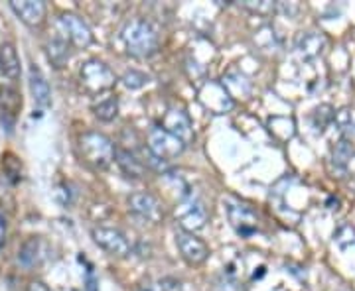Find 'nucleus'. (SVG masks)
I'll return each mask as SVG.
<instances>
[{"instance_id": "obj_31", "label": "nucleus", "mask_w": 355, "mask_h": 291, "mask_svg": "<svg viewBox=\"0 0 355 291\" xmlns=\"http://www.w3.org/2000/svg\"><path fill=\"white\" fill-rule=\"evenodd\" d=\"M85 290L87 291H97V281L93 278V274H89L87 283H85Z\"/></svg>"}, {"instance_id": "obj_29", "label": "nucleus", "mask_w": 355, "mask_h": 291, "mask_svg": "<svg viewBox=\"0 0 355 291\" xmlns=\"http://www.w3.org/2000/svg\"><path fill=\"white\" fill-rule=\"evenodd\" d=\"M26 291H51L44 281H40V279H34V281H30L28 283V290Z\"/></svg>"}, {"instance_id": "obj_30", "label": "nucleus", "mask_w": 355, "mask_h": 291, "mask_svg": "<svg viewBox=\"0 0 355 291\" xmlns=\"http://www.w3.org/2000/svg\"><path fill=\"white\" fill-rule=\"evenodd\" d=\"M4 241H6V220L0 215V246L4 244Z\"/></svg>"}, {"instance_id": "obj_20", "label": "nucleus", "mask_w": 355, "mask_h": 291, "mask_svg": "<svg viewBox=\"0 0 355 291\" xmlns=\"http://www.w3.org/2000/svg\"><path fill=\"white\" fill-rule=\"evenodd\" d=\"M22 106V99H20V93L10 87V85H4L0 87V111H2V118L4 116H16V113L20 111Z\"/></svg>"}, {"instance_id": "obj_9", "label": "nucleus", "mask_w": 355, "mask_h": 291, "mask_svg": "<svg viewBox=\"0 0 355 291\" xmlns=\"http://www.w3.org/2000/svg\"><path fill=\"white\" fill-rule=\"evenodd\" d=\"M176 244L178 250L182 254V258L190 264V266H200L203 264L207 258H209V248L207 244L198 238L193 232H186V230H180L176 234Z\"/></svg>"}, {"instance_id": "obj_27", "label": "nucleus", "mask_w": 355, "mask_h": 291, "mask_svg": "<svg viewBox=\"0 0 355 291\" xmlns=\"http://www.w3.org/2000/svg\"><path fill=\"white\" fill-rule=\"evenodd\" d=\"M336 122H338V126L342 130L343 134H347V132H352L355 128V118H354V111H349V109H342L340 113L336 114V118H334Z\"/></svg>"}, {"instance_id": "obj_19", "label": "nucleus", "mask_w": 355, "mask_h": 291, "mask_svg": "<svg viewBox=\"0 0 355 291\" xmlns=\"http://www.w3.org/2000/svg\"><path fill=\"white\" fill-rule=\"evenodd\" d=\"M355 148L354 144L349 142L347 138H340L336 144H334V148H331V164L336 165V169H342L345 171L347 169V165L352 162V158H354Z\"/></svg>"}, {"instance_id": "obj_3", "label": "nucleus", "mask_w": 355, "mask_h": 291, "mask_svg": "<svg viewBox=\"0 0 355 291\" xmlns=\"http://www.w3.org/2000/svg\"><path fill=\"white\" fill-rule=\"evenodd\" d=\"M79 77H81L83 89L91 93V95H99V93L113 89L114 81H116L113 71L103 62H99V59L85 62L83 67H81V71H79Z\"/></svg>"}, {"instance_id": "obj_25", "label": "nucleus", "mask_w": 355, "mask_h": 291, "mask_svg": "<svg viewBox=\"0 0 355 291\" xmlns=\"http://www.w3.org/2000/svg\"><path fill=\"white\" fill-rule=\"evenodd\" d=\"M123 85L130 91H137L142 89L144 85H148V81H150V77L146 75V73H142V71H137V69H130L127 71L125 75H123Z\"/></svg>"}, {"instance_id": "obj_13", "label": "nucleus", "mask_w": 355, "mask_h": 291, "mask_svg": "<svg viewBox=\"0 0 355 291\" xmlns=\"http://www.w3.org/2000/svg\"><path fill=\"white\" fill-rule=\"evenodd\" d=\"M10 8L30 28H38L44 24L48 14V6L42 0H10Z\"/></svg>"}, {"instance_id": "obj_24", "label": "nucleus", "mask_w": 355, "mask_h": 291, "mask_svg": "<svg viewBox=\"0 0 355 291\" xmlns=\"http://www.w3.org/2000/svg\"><path fill=\"white\" fill-rule=\"evenodd\" d=\"M334 118H336V113H334V109H331L330 104H320L316 111H314V116H312L314 128L322 134L334 122Z\"/></svg>"}, {"instance_id": "obj_4", "label": "nucleus", "mask_w": 355, "mask_h": 291, "mask_svg": "<svg viewBox=\"0 0 355 291\" xmlns=\"http://www.w3.org/2000/svg\"><path fill=\"white\" fill-rule=\"evenodd\" d=\"M186 144L162 126H156L148 132V152L160 162H172L178 156H182Z\"/></svg>"}, {"instance_id": "obj_1", "label": "nucleus", "mask_w": 355, "mask_h": 291, "mask_svg": "<svg viewBox=\"0 0 355 291\" xmlns=\"http://www.w3.org/2000/svg\"><path fill=\"white\" fill-rule=\"evenodd\" d=\"M121 39L125 44L127 51L132 57H150L154 51L158 50V32L150 22L146 20H130L125 24L121 32Z\"/></svg>"}, {"instance_id": "obj_15", "label": "nucleus", "mask_w": 355, "mask_h": 291, "mask_svg": "<svg viewBox=\"0 0 355 291\" xmlns=\"http://www.w3.org/2000/svg\"><path fill=\"white\" fill-rule=\"evenodd\" d=\"M28 83H30V93L32 99L38 104L40 109H48L51 102V91L44 73L40 71V67L32 65L30 67V75H28Z\"/></svg>"}, {"instance_id": "obj_12", "label": "nucleus", "mask_w": 355, "mask_h": 291, "mask_svg": "<svg viewBox=\"0 0 355 291\" xmlns=\"http://www.w3.org/2000/svg\"><path fill=\"white\" fill-rule=\"evenodd\" d=\"M162 128L168 130L170 134H174L176 138L182 140L186 146H188L191 140H193L191 118L188 116V113H186V111H182V109H176V106L168 109L164 114V118H162Z\"/></svg>"}, {"instance_id": "obj_18", "label": "nucleus", "mask_w": 355, "mask_h": 291, "mask_svg": "<svg viewBox=\"0 0 355 291\" xmlns=\"http://www.w3.org/2000/svg\"><path fill=\"white\" fill-rule=\"evenodd\" d=\"M46 53H48V59L53 67L62 69L69 62V46H67V39L58 36V38H51L46 46Z\"/></svg>"}, {"instance_id": "obj_28", "label": "nucleus", "mask_w": 355, "mask_h": 291, "mask_svg": "<svg viewBox=\"0 0 355 291\" xmlns=\"http://www.w3.org/2000/svg\"><path fill=\"white\" fill-rule=\"evenodd\" d=\"M168 279H144L137 291H170L172 285H168Z\"/></svg>"}, {"instance_id": "obj_14", "label": "nucleus", "mask_w": 355, "mask_h": 291, "mask_svg": "<svg viewBox=\"0 0 355 291\" xmlns=\"http://www.w3.org/2000/svg\"><path fill=\"white\" fill-rule=\"evenodd\" d=\"M326 44L328 39L322 32H316V30H308V32H302L298 39H296V50L300 53V57L310 62V59H316L320 57L324 50H326Z\"/></svg>"}, {"instance_id": "obj_10", "label": "nucleus", "mask_w": 355, "mask_h": 291, "mask_svg": "<svg viewBox=\"0 0 355 291\" xmlns=\"http://www.w3.org/2000/svg\"><path fill=\"white\" fill-rule=\"evenodd\" d=\"M200 101L211 113L223 114L233 109V97L229 95L223 83H205L200 89Z\"/></svg>"}, {"instance_id": "obj_17", "label": "nucleus", "mask_w": 355, "mask_h": 291, "mask_svg": "<svg viewBox=\"0 0 355 291\" xmlns=\"http://www.w3.org/2000/svg\"><path fill=\"white\" fill-rule=\"evenodd\" d=\"M114 162L121 167V171L132 179H142L146 173V165L140 162L137 156L128 152V150H116L114 153Z\"/></svg>"}, {"instance_id": "obj_22", "label": "nucleus", "mask_w": 355, "mask_h": 291, "mask_svg": "<svg viewBox=\"0 0 355 291\" xmlns=\"http://www.w3.org/2000/svg\"><path fill=\"white\" fill-rule=\"evenodd\" d=\"M93 113H95V116L101 122H111V120L116 118V114H119V101L114 97L103 99V101H99L93 106Z\"/></svg>"}, {"instance_id": "obj_16", "label": "nucleus", "mask_w": 355, "mask_h": 291, "mask_svg": "<svg viewBox=\"0 0 355 291\" xmlns=\"http://www.w3.org/2000/svg\"><path fill=\"white\" fill-rule=\"evenodd\" d=\"M0 73L6 77L8 81H18V77L22 73L18 51L10 41L0 46Z\"/></svg>"}, {"instance_id": "obj_7", "label": "nucleus", "mask_w": 355, "mask_h": 291, "mask_svg": "<svg viewBox=\"0 0 355 291\" xmlns=\"http://www.w3.org/2000/svg\"><path fill=\"white\" fill-rule=\"evenodd\" d=\"M60 26L64 30L65 39H69L73 44V48H77V50H87L89 46L93 44V32H91V28L77 14H62L60 16Z\"/></svg>"}, {"instance_id": "obj_5", "label": "nucleus", "mask_w": 355, "mask_h": 291, "mask_svg": "<svg viewBox=\"0 0 355 291\" xmlns=\"http://www.w3.org/2000/svg\"><path fill=\"white\" fill-rule=\"evenodd\" d=\"M176 218L180 223L182 230L186 232H196L205 227L207 220V211L203 207V203L196 197H184L176 209Z\"/></svg>"}, {"instance_id": "obj_2", "label": "nucleus", "mask_w": 355, "mask_h": 291, "mask_svg": "<svg viewBox=\"0 0 355 291\" xmlns=\"http://www.w3.org/2000/svg\"><path fill=\"white\" fill-rule=\"evenodd\" d=\"M79 152L83 160L95 169H107L114 162L116 148L111 138L101 132H85L79 138Z\"/></svg>"}, {"instance_id": "obj_8", "label": "nucleus", "mask_w": 355, "mask_h": 291, "mask_svg": "<svg viewBox=\"0 0 355 291\" xmlns=\"http://www.w3.org/2000/svg\"><path fill=\"white\" fill-rule=\"evenodd\" d=\"M128 207L135 215L148 220V223H160L164 218V209L158 197H154L148 191H139L128 197Z\"/></svg>"}, {"instance_id": "obj_23", "label": "nucleus", "mask_w": 355, "mask_h": 291, "mask_svg": "<svg viewBox=\"0 0 355 291\" xmlns=\"http://www.w3.org/2000/svg\"><path fill=\"white\" fill-rule=\"evenodd\" d=\"M243 8L257 14V16L268 18V16H272V14L277 12V2H272V0H245Z\"/></svg>"}, {"instance_id": "obj_21", "label": "nucleus", "mask_w": 355, "mask_h": 291, "mask_svg": "<svg viewBox=\"0 0 355 291\" xmlns=\"http://www.w3.org/2000/svg\"><path fill=\"white\" fill-rule=\"evenodd\" d=\"M42 260V241L30 238L18 252V262L24 267H34Z\"/></svg>"}, {"instance_id": "obj_11", "label": "nucleus", "mask_w": 355, "mask_h": 291, "mask_svg": "<svg viewBox=\"0 0 355 291\" xmlns=\"http://www.w3.org/2000/svg\"><path fill=\"white\" fill-rule=\"evenodd\" d=\"M227 215H229V223L233 225V228L245 236L249 238L251 234L257 232L259 228V218H257V213H254L251 207L247 205H241V203H227Z\"/></svg>"}, {"instance_id": "obj_6", "label": "nucleus", "mask_w": 355, "mask_h": 291, "mask_svg": "<svg viewBox=\"0 0 355 291\" xmlns=\"http://www.w3.org/2000/svg\"><path fill=\"white\" fill-rule=\"evenodd\" d=\"M95 244L103 248L105 252H109L111 256H116V258H127L128 254L132 252L130 248V242L127 241V236L116 230V228L109 227H95L93 232H91Z\"/></svg>"}, {"instance_id": "obj_26", "label": "nucleus", "mask_w": 355, "mask_h": 291, "mask_svg": "<svg viewBox=\"0 0 355 291\" xmlns=\"http://www.w3.org/2000/svg\"><path fill=\"white\" fill-rule=\"evenodd\" d=\"M334 241L336 244L340 246V248H347V246H355V228L349 227V225H343L338 232H336V236H334Z\"/></svg>"}]
</instances>
